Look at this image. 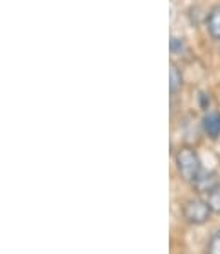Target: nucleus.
<instances>
[{"instance_id": "f257e3e1", "label": "nucleus", "mask_w": 220, "mask_h": 254, "mask_svg": "<svg viewBox=\"0 0 220 254\" xmlns=\"http://www.w3.org/2000/svg\"><path fill=\"white\" fill-rule=\"evenodd\" d=\"M176 167L179 176L188 183H193L202 173V162L198 154L191 147H181L176 152Z\"/></svg>"}, {"instance_id": "f03ea898", "label": "nucleus", "mask_w": 220, "mask_h": 254, "mask_svg": "<svg viewBox=\"0 0 220 254\" xmlns=\"http://www.w3.org/2000/svg\"><path fill=\"white\" fill-rule=\"evenodd\" d=\"M210 206L205 200L200 198H191L183 205V217L186 218V222L193 225H202L210 218Z\"/></svg>"}, {"instance_id": "7ed1b4c3", "label": "nucleus", "mask_w": 220, "mask_h": 254, "mask_svg": "<svg viewBox=\"0 0 220 254\" xmlns=\"http://www.w3.org/2000/svg\"><path fill=\"white\" fill-rule=\"evenodd\" d=\"M203 131L212 140H217L220 136V113H208L203 118Z\"/></svg>"}, {"instance_id": "20e7f679", "label": "nucleus", "mask_w": 220, "mask_h": 254, "mask_svg": "<svg viewBox=\"0 0 220 254\" xmlns=\"http://www.w3.org/2000/svg\"><path fill=\"white\" fill-rule=\"evenodd\" d=\"M193 185L200 193L208 194L214 188L219 186V183H217V178H215L214 173H200L198 178L193 181Z\"/></svg>"}, {"instance_id": "39448f33", "label": "nucleus", "mask_w": 220, "mask_h": 254, "mask_svg": "<svg viewBox=\"0 0 220 254\" xmlns=\"http://www.w3.org/2000/svg\"><path fill=\"white\" fill-rule=\"evenodd\" d=\"M207 27H208V33L212 34V38L220 40V7L214 9L210 14H208Z\"/></svg>"}, {"instance_id": "423d86ee", "label": "nucleus", "mask_w": 220, "mask_h": 254, "mask_svg": "<svg viewBox=\"0 0 220 254\" xmlns=\"http://www.w3.org/2000/svg\"><path fill=\"white\" fill-rule=\"evenodd\" d=\"M169 80H171V82H169L171 94H176L183 85V75H181V72H179L176 65H171V70H169Z\"/></svg>"}, {"instance_id": "0eeeda50", "label": "nucleus", "mask_w": 220, "mask_h": 254, "mask_svg": "<svg viewBox=\"0 0 220 254\" xmlns=\"http://www.w3.org/2000/svg\"><path fill=\"white\" fill-rule=\"evenodd\" d=\"M205 196H207L205 201L208 203V206H210L212 212L220 213V186L214 188V190H212L208 194H205Z\"/></svg>"}, {"instance_id": "6e6552de", "label": "nucleus", "mask_w": 220, "mask_h": 254, "mask_svg": "<svg viewBox=\"0 0 220 254\" xmlns=\"http://www.w3.org/2000/svg\"><path fill=\"white\" fill-rule=\"evenodd\" d=\"M207 254H220V229L212 236L207 246Z\"/></svg>"}]
</instances>
